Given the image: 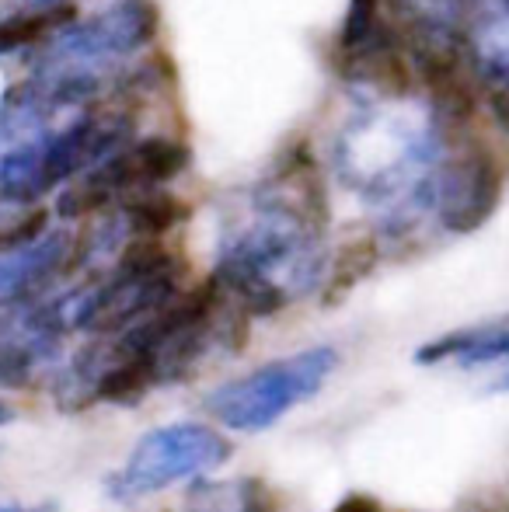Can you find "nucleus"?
Segmentation results:
<instances>
[{"instance_id": "obj_15", "label": "nucleus", "mask_w": 509, "mask_h": 512, "mask_svg": "<svg viewBox=\"0 0 509 512\" xmlns=\"http://www.w3.org/2000/svg\"><path fill=\"white\" fill-rule=\"evenodd\" d=\"M332 512H381V506H377V499H370V495H349V499L339 502Z\"/></svg>"}, {"instance_id": "obj_1", "label": "nucleus", "mask_w": 509, "mask_h": 512, "mask_svg": "<svg viewBox=\"0 0 509 512\" xmlns=\"http://www.w3.org/2000/svg\"><path fill=\"white\" fill-rule=\"evenodd\" d=\"M311 171L307 164L286 168L224 230L213 279L252 317L276 314L325 283V199Z\"/></svg>"}, {"instance_id": "obj_17", "label": "nucleus", "mask_w": 509, "mask_h": 512, "mask_svg": "<svg viewBox=\"0 0 509 512\" xmlns=\"http://www.w3.org/2000/svg\"><path fill=\"white\" fill-rule=\"evenodd\" d=\"M4 422H11V408H7L4 401H0V425H4Z\"/></svg>"}, {"instance_id": "obj_7", "label": "nucleus", "mask_w": 509, "mask_h": 512, "mask_svg": "<svg viewBox=\"0 0 509 512\" xmlns=\"http://www.w3.org/2000/svg\"><path fill=\"white\" fill-rule=\"evenodd\" d=\"M192 154L178 136H136L102 164L81 171L63 185L56 213L63 220H88L102 209L123 203L136 192L161 189L189 168Z\"/></svg>"}, {"instance_id": "obj_5", "label": "nucleus", "mask_w": 509, "mask_h": 512, "mask_svg": "<svg viewBox=\"0 0 509 512\" xmlns=\"http://www.w3.org/2000/svg\"><path fill=\"white\" fill-rule=\"evenodd\" d=\"M335 366H339V352L328 345H314V349L272 359L245 377L217 387L206 398V411L234 432L272 429L283 415L311 401L332 377Z\"/></svg>"}, {"instance_id": "obj_12", "label": "nucleus", "mask_w": 509, "mask_h": 512, "mask_svg": "<svg viewBox=\"0 0 509 512\" xmlns=\"http://www.w3.org/2000/svg\"><path fill=\"white\" fill-rule=\"evenodd\" d=\"M415 359L426 366L447 363V359H457L461 366L509 359V321L482 324V328H464V331H454V335H443V338H436V342L422 345V349L415 352Z\"/></svg>"}, {"instance_id": "obj_8", "label": "nucleus", "mask_w": 509, "mask_h": 512, "mask_svg": "<svg viewBox=\"0 0 509 512\" xmlns=\"http://www.w3.org/2000/svg\"><path fill=\"white\" fill-rule=\"evenodd\" d=\"M503 164L482 140L457 129L433 175V216L447 234H471L485 227L503 199Z\"/></svg>"}, {"instance_id": "obj_14", "label": "nucleus", "mask_w": 509, "mask_h": 512, "mask_svg": "<svg viewBox=\"0 0 509 512\" xmlns=\"http://www.w3.org/2000/svg\"><path fill=\"white\" fill-rule=\"evenodd\" d=\"M46 213L39 206H18L0 199V248H14L46 234Z\"/></svg>"}, {"instance_id": "obj_11", "label": "nucleus", "mask_w": 509, "mask_h": 512, "mask_svg": "<svg viewBox=\"0 0 509 512\" xmlns=\"http://www.w3.org/2000/svg\"><path fill=\"white\" fill-rule=\"evenodd\" d=\"M77 21L74 0H42L14 11L11 18L0 21V56L35 53L42 42H49L56 32Z\"/></svg>"}, {"instance_id": "obj_2", "label": "nucleus", "mask_w": 509, "mask_h": 512, "mask_svg": "<svg viewBox=\"0 0 509 512\" xmlns=\"http://www.w3.org/2000/svg\"><path fill=\"white\" fill-rule=\"evenodd\" d=\"M457 129L412 91L377 95L335 136L342 182L370 203H384L394 220L433 213V175Z\"/></svg>"}, {"instance_id": "obj_18", "label": "nucleus", "mask_w": 509, "mask_h": 512, "mask_svg": "<svg viewBox=\"0 0 509 512\" xmlns=\"http://www.w3.org/2000/svg\"><path fill=\"white\" fill-rule=\"evenodd\" d=\"M503 387H509V373H506V380H503Z\"/></svg>"}, {"instance_id": "obj_10", "label": "nucleus", "mask_w": 509, "mask_h": 512, "mask_svg": "<svg viewBox=\"0 0 509 512\" xmlns=\"http://www.w3.org/2000/svg\"><path fill=\"white\" fill-rule=\"evenodd\" d=\"M74 244L70 230H46L25 244L0 248V310L39 297L56 276L74 269Z\"/></svg>"}, {"instance_id": "obj_6", "label": "nucleus", "mask_w": 509, "mask_h": 512, "mask_svg": "<svg viewBox=\"0 0 509 512\" xmlns=\"http://www.w3.org/2000/svg\"><path fill=\"white\" fill-rule=\"evenodd\" d=\"M231 460V443L224 432L203 422L157 425L143 432L116 474L109 478V495L116 502H136L164 492L182 481L203 478Z\"/></svg>"}, {"instance_id": "obj_4", "label": "nucleus", "mask_w": 509, "mask_h": 512, "mask_svg": "<svg viewBox=\"0 0 509 512\" xmlns=\"http://www.w3.org/2000/svg\"><path fill=\"white\" fill-rule=\"evenodd\" d=\"M178 276L182 262L175 251L164 248L161 237H133L105 276L60 297L67 328L88 331L95 338L119 335L175 300L182 293Z\"/></svg>"}, {"instance_id": "obj_3", "label": "nucleus", "mask_w": 509, "mask_h": 512, "mask_svg": "<svg viewBox=\"0 0 509 512\" xmlns=\"http://www.w3.org/2000/svg\"><path fill=\"white\" fill-rule=\"evenodd\" d=\"M157 28L154 0H116L42 42L21 84L63 108L105 102L133 84V60L154 42Z\"/></svg>"}, {"instance_id": "obj_13", "label": "nucleus", "mask_w": 509, "mask_h": 512, "mask_svg": "<svg viewBox=\"0 0 509 512\" xmlns=\"http://www.w3.org/2000/svg\"><path fill=\"white\" fill-rule=\"evenodd\" d=\"M377 255H381V248H377L374 237H356V241H349L346 248L339 251V258H335V269L325 276L321 300H325V304H335V300L346 297L360 279H367L370 272H374Z\"/></svg>"}, {"instance_id": "obj_16", "label": "nucleus", "mask_w": 509, "mask_h": 512, "mask_svg": "<svg viewBox=\"0 0 509 512\" xmlns=\"http://www.w3.org/2000/svg\"><path fill=\"white\" fill-rule=\"evenodd\" d=\"M0 512H32V509H25V506H11V502H0Z\"/></svg>"}, {"instance_id": "obj_9", "label": "nucleus", "mask_w": 509, "mask_h": 512, "mask_svg": "<svg viewBox=\"0 0 509 512\" xmlns=\"http://www.w3.org/2000/svg\"><path fill=\"white\" fill-rule=\"evenodd\" d=\"M67 328L60 300H21L0 310V387L28 391L60 356Z\"/></svg>"}, {"instance_id": "obj_19", "label": "nucleus", "mask_w": 509, "mask_h": 512, "mask_svg": "<svg viewBox=\"0 0 509 512\" xmlns=\"http://www.w3.org/2000/svg\"><path fill=\"white\" fill-rule=\"evenodd\" d=\"M28 4H42V0H28Z\"/></svg>"}]
</instances>
